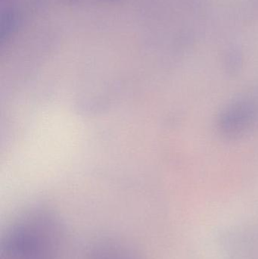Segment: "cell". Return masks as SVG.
I'll return each mask as SVG.
<instances>
[{
  "label": "cell",
  "instance_id": "obj_2",
  "mask_svg": "<svg viewBox=\"0 0 258 259\" xmlns=\"http://www.w3.org/2000/svg\"><path fill=\"white\" fill-rule=\"evenodd\" d=\"M256 119L257 110L253 103L246 100L233 102L220 113L218 131L227 140H239L253 128Z\"/></svg>",
  "mask_w": 258,
  "mask_h": 259
},
{
  "label": "cell",
  "instance_id": "obj_3",
  "mask_svg": "<svg viewBox=\"0 0 258 259\" xmlns=\"http://www.w3.org/2000/svg\"><path fill=\"white\" fill-rule=\"evenodd\" d=\"M85 259H143L131 245L124 240L104 235L91 242L85 255Z\"/></svg>",
  "mask_w": 258,
  "mask_h": 259
},
{
  "label": "cell",
  "instance_id": "obj_1",
  "mask_svg": "<svg viewBox=\"0 0 258 259\" xmlns=\"http://www.w3.org/2000/svg\"><path fill=\"white\" fill-rule=\"evenodd\" d=\"M62 219L45 208L23 213L2 237L0 259H65L67 231Z\"/></svg>",
  "mask_w": 258,
  "mask_h": 259
}]
</instances>
